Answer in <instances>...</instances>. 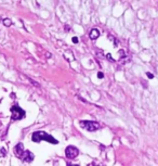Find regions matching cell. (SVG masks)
Segmentation results:
<instances>
[{
	"label": "cell",
	"mask_w": 158,
	"mask_h": 166,
	"mask_svg": "<svg viewBox=\"0 0 158 166\" xmlns=\"http://www.w3.org/2000/svg\"><path fill=\"white\" fill-rule=\"evenodd\" d=\"M21 159H22L24 162H33L34 161V154L30 152V151L25 150V152H24V154L22 155Z\"/></svg>",
	"instance_id": "obj_6"
},
{
	"label": "cell",
	"mask_w": 158,
	"mask_h": 166,
	"mask_svg": "<svg viewBox=\"0 0 158 166\" xmlns=\"http://www.w3.org/2000/svg\"><path fill=\"white\" fill-rule=\"evenodd\" d=\"M80 126L85 128L88 131H95L97 129L100 128V124L94 121H80Z\"/></svg>",
	"instance_id": "obj_3"
},
{
	"label": "cell",
	"mask_w": 158,
	"mask_h": 166,
	"mask_svg": "<svg viewBox=\"0 0 158 166\" xmlns=\"http://www.w3.org/2000/svg\"><path fill=\"white\" fill-rule=\"evenodd\" d=\"M73 41H74V43H78V38L74 37V38H73Z\"/></svg>",
	"instance_id": "obj_11"
},
{
	"label": "cell",
	"mask_w": 158,
	"mask_h": 166,
	"mask_svg": "<svg viewBox=\"0 0 158 166\" xmlns=\"http://www.w3.org/2000/svg\"><path fill=\"white\" fill-rule=\"evenodd\" d=\"M32 140H33L34 142H40V141H48L50 143H53V145H58L59 143V141L53 138L51 135H49L48 133H46V131H41V130H39V131H35L32 136Z\"/></svg>",
	"instance_id": "obj_1"
},
{
	"label": "cell",
	"mask_w": 158,
	"mask_h": 166,
	"mask_svg": "<svg viewBox=\"0 0 158 166\" xmlns=\"http://www.w3.org/2000/svg\"><path fill=\"white\" fill-rule=\"evenodd\" d=\"M89 37H90L91 40H95V39H98V38L100 37V32H99L98 28H93V29H91V32H90V34H89Z\"/></svg>",
	"instance_id": "obj_7"
},
{
	"label": "cell",
	"mask_w": 158,
	"mask_h": 166,
	"mask_svg": "<svg viewBox=\"0 0 158 166\" xmlns=\"http://www.w3.org/2000/svg\"><path fill=\"white\" fill-rule=\"evenodd\" d=\"M24 152H25V149H24L23 143H17V145H15V148H14V153H15V155L21 159L22 155L24 154Z\"/></svg>",
	"instance_id": "obj_5"
},
{
	"label": "cell",
	"mask_w": 158,
	"mask_h": 166,
	"mask_svg": "<svg viewBox=\"0 0 158 166\" xmlns=\"http://www.w3.org/2000/svg\"><path fill=\"white\" fill-rule=\"evenodd\" d=\"M98 76H99V78H103V73H99Z\"/></svg>",
	"instance_id": "obj_9"
},
{
	"label": "cell",
	"mask_w": 158,
	"mask_h": 166,
	"mask_svg": "<svg viewBox=\"0 0 158 166\" xmlns=\"http://www.w3.org/2000/svg\"><path fill=\"white\" fill-rule=\"evenodd\" d=\"M11 111V118L13 121H20L25 116V111L19 104H14L10 109Z\"/></svg>",
	"instance_id": "obj_2"
},
{
	"label": "cell",
	"mask_w": 158,
	"mask_h": 166,
	"mask_svg": "<svg viewBox=\"0 0 158 166\" xmlns=\"http://www.w3.org/2000/svg\"><path fill=\"white\" fill-rule=\"evenodd\" d=\"M2 23H3L6 26H10V25L12 24V22H11V20H10V19H5V20L2 21Z\"/></svg>",
	"instance_id": "obj_8"
},
{
	"label": "cell",
	"mask_w": 158,
	"mask_h": 166,
	"mask_svg": "<svg viewBox=\"0 0 158 166\" xmlns=\"http://www.w3.org/2000/svg\"><path fill=\"white\" fill-rule=\"evenodd\" d=\"M147 76H148L149 78H153V77H154V75H153V74H151V73H147Z\"/></svg>",
	"instance_id": "obj_10"
},
{
	"label": "cell",
	"mask_w": 158,
	"mask_h": 166,
	"mask_svg": "<svg viewBox=\"0 0 158 166\" xmlns=\"http://www.w3.org/2000/svg\"><path fill=\"white\" fill-rule=\"evenodd\" d=\"M78 154H79V150L77 149L75 145H68V147L66 148L65 155L67 156L68 159H71V160L76 159L77 156H78Z\"/></svg>",
	"instance_id": "obj_4"
}]
</instances>
